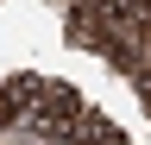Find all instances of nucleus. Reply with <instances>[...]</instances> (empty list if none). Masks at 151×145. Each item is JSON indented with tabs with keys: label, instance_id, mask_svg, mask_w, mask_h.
<instances>
[{
	"label": "nucleus",
	"instance_id": "nucleus-1",
	"mask_svg": "<svg viewBox=\"0 0 151 145\" xmlns=\"http://www.w3.org/2000/svg\"><path fill=\"white\" fill-rule=\"evenodd\" d=\"M32 126H38V133H50V139H69L76 133V120H82L88 114V107H82V95H76V88L69 82H44V76H38V88H32Z\"/></svg>",
	"mask_w": 151,
	"mask_h": 145
},
{
	"label": "nucleus",
	"instance_id": "nucleus-2",
	"mask_svg": "<svg viewBox=\"0 0 151 145\" xmlns=\"http://www.w3.org/2000/svg\"><path fill=\"white\" fill-rule=\"evenodd\" d=\"M19 120V107H13V95H6V82H0V126H13Z\"/></svg>",
	"mask_w": 151,
	"mask_h": 145
}]
</instances>
